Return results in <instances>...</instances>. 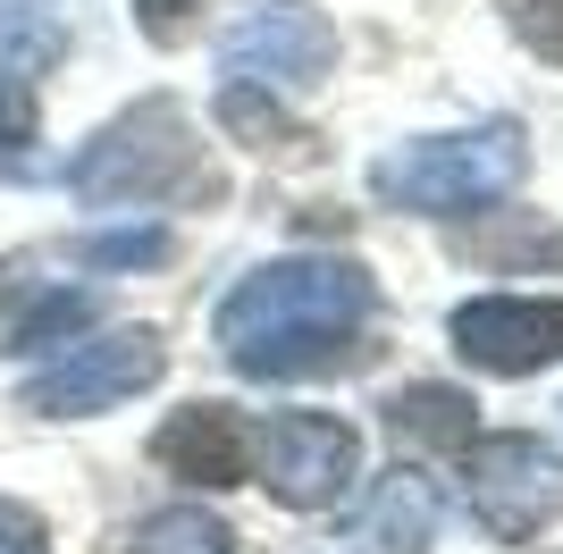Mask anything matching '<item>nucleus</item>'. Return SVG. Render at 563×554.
Masks as SVG:
<instances>
[{
	"label": "nucleus",
	"instance_id": "12",
	"mask_svg": "<svg viewBox=\"0 0 563 554\" xmlns=\"http://www.w3.org/2000/svg\"><path fill=\"white\" fill-rule=\"evenodd\" d=\"M126 554H235V538H228V521H219V512L168 505V512H152V521H135Z\"/></svg>",
	"mask_w": 563,
	"mask_h": 554
},
{
	"label": "nucleus",
	"instance_id": "11",
	"mask_svg": "<svg viewBox=\"0 0 563 554\" xmlns=\"http://www.w3.org/2000/svg\"><path fill=\"white\" fill-rule=\"evenodd\" d=\"M471 403L463 387H404L396 403H387V429H396L404 445H446V454H463L471 445Z\"/></svg>",
	"mask_w": 563,
	"mask_h": 554
},
{
	"label": "nucleus",
	"instance_id": "6",
	"mask_svg": "<svg viewBox=\"0 0 563 554\" xmlns=\"http://www.w3.org/2000/svg\"><path fill=\"white\" fill-rule=\"evenodd\" d=\"M463 487L496 538H539L563 512V454L539 437H479L463 445Z\"/></svg>",
	"mask_w": 563,
	"mask_h": 554
},
{
	"label": "nucleus",
	"instance_id": "18",
	"mask_svg": "<svg viewBox=\"0 0 563 554\" xmlns=\"http://www.w3.org/2000/svg\"><path fill=\"white\" fill-rule=\"evenodd\" d=\"M194 9H202V0H135V25L152 34V43H186Z\"/></svg>",
	"mask_w": 563,
	"mask_h": 554
},
{
	"label": "nucleus",
	"instance_id": "3",
	"mask_svg": "<svg viewBox=\"0 0 563 554\" xmlns=\"http://www.w3.org/2000/svg\"><path fill=\"white\" fill-rule=\"evenodd\" d=\"M68 185L85 202H177V193H219V177L202 168V143L168 101H143L135 118L101 126L76 152Z\"/></svg>",
	"mask_w": 563,
	"mask_h": 554
},
{
	"label": "nucleus",
	"instance_id": "15",
	"mask_svg": "<svg viewBox=\"0 0 563 554\" xmlns=\"http://www.w3.org/2000/svg\"><path fill=\"white\" fill-rule=\"evenodd\" d=\"M25 143H34V85L0 68V168H25Z\"/></svg>",
	"mask_w": 563,
	"mask_h": 554
},
{
	"label": "nucleus",
	"instance_id": "2",
	"mask_svg": "<svg viewBox=\"0 0 563 554\" xmlns=\"http://www.w3.org/2000/svg\"><path fill=\"white\" fill-rule=\"evenodd\" d=\"M530 168V143H521L514 118H488V126H471V135H421L387 152L371 168V193L396 210H421V219H463V210H488L505 202Z\"/></svg>",
	"mask_w": 563,
	"mask_h": 554
},
{
	"label": "nucleus",
	"instance_id": "19",
	"mask_svg": "<svg viewBox=\"0 0 563 554\" xmlns=\"http://www.w3.org/2000/svg\"><path fill=\"white\" fill-rule=\"evenodd\" d=\"M0 554H51V538H43V521L18 505V496H0Z\"/></svg>",
	"mask_w": 563,
	"mask_h": 554
},
{
	"label": "nucleus",
	"instance_id": "7",
	"mask_svg": "<svg viewBox=\"0 0 563 554\" xmlns=\"http://www.w3.org/2000/svg\"><path fill=\"white\" fill-rule=\"evenodd\" d=\"M362 470V437L336 412H278L261 429V479L278 505H336Z\"/></svg>",
	"mask_w": 563,
	"mask_h": 554
},
{
	"label": "nucleus",
	"instance_id": "4",
	"mask_svg": "<svg viewBox=\"0 0 563 554\" xmlns=\"http://www.w3.org/2000/svg\"><path fill=\"white\" fill-rule=\"evenodd\" d=\"M228 85H261V92H303L336 68V25L311 0H244L219 43Z\"/></svg>",
	"mask_w": 563,
	"mask_h": 554
},
{
	"label": "nucleus",
	"instance_id": "16",
	"mask_svg": "<svg viewBox=\"0 0 563 554\" xmlns=\"http://www.w3.org/2000/svg\"><path fill=\"white\" fill-rule=\"evenodd\" d=\"M85 261H101V269H135V261H168V235H161V228H118V235H93V244H85Z\"/></svg>",
	"mask_w": 563,
	"mask_h": 554
},
{
	"label": "nucleus",
	"instance_id": "13",
	"mask_svg": "<svg viewBox=\"0 0 563 554\" xmlns=\"http://www.w3.org/2000/svg\"><path fill=\"white\" fill-rule=\"evenodd\" d=\"M219 118H228L253 152H286V143H295V126L278 118V101H269L261 85H228V92H219Z\"/></svg>",
	"mask_w": 563,
	"mask_h": 554
},
{
	"label": "nucleus",
	"instance_id": "10",
	"mask_svg": "<svg viewBox=\"0 0 563 554\" xmlns=\"http://www.w3.org/2000/svg\"><path fill=\"white\" fill-rule=\"evenodd\" d=\"M438 538V487L421 470H396V479H378L371 512H362V546L378 554H429Z\"/></svg>",
	"mask_w": 563,
	"mask_h": 554
},
{
	"label": "nucleus",
	"instance_id": "1",
	"mask_svg": "<svg viewBox=\"0 0 563 554\" xmlns=\"http://www.w3.org/2000/svg\"><path fill=\"white\" fill-rule=\"evenodd\" d=\"M378 286L362 261H269L219 302V353L244 378H311L362 353Z\"/></svg>",
	"mask_w": 563,
	"mask_h": 554
},
{
	"label": "nucleus",
	"instance_id": "14",
	"mask_svg": "<svg viewBox=\"0 0 563 554\" xmlns=\"http://www.w3.org/2000/svg\"><path fill=\"white\" fill-rule=\"evenodd\" d=\"M85 320H93V302H85V295H51V302H34V311L9 328V345H18V353H43V345H59V336L85 328Z\"/></svg>",
	"mask_w": 563,
	"mask_h": 554
},
{
	"label": "nucleus",
	"instance_id": "17",
	"mask_svg": "<svg viewBox=\"0 0 563 554\" xmlns=\"http://www.w3.org/2000/svg\"><path fill=\"white\" fill-rule=\"evenodd\" d=\"M514 34L539 51L547 68H563V0H514Z\"/></svg>",
	"mask_w": 563,
	"mask_h": 554
},
{
	"label": "nucleus",
	"instance_id": "5",
	"mask_svg": "<svg viewBox=\"0 0 563 554\" xmlns=\"http://www.w3.org/2000/svg\"><path fill=\"white\" fill-rule=\"evenodd\" d=\"M161 369H168V353H161L152 328H110V336L68 345L51 369H34V378H25V412L93 420V412H110V403H126V395H143Z\"/></svg>",
	"mask_w": 563,
	"mask_h": 554
},
{
	"label": "nucleus",
	"instance_id": "9",
	"mask_svg": "<svg viewBox=\"0 0 563 554\" xmlns=\"http://www.w3.org/2000/svg\"><path fill=\"white\" fill-rule=\"evenodd\" d=\"M152 454H161L177 479H194V487H244V479H253V437H244V420H235L228 403H194V412H177Z\"/></svg>",
	"mask_w": 563,
	"mask_h": 554
},
{
	"label": "nucleus",
	"instance_id": "8",
	"mask_svg": "<svg viewBox=\"0 0 563 554\" xmlns=\"http://www.w3.org/2000/svg\"><path fill=\"white\" fill-rule=\"evenodd\" d=\"M454 353L471 369L521 378V369L563 362V302L555 295H479L454 311Z\"/></svg>",
	"mask_w": 563,
	"mask_h": 554
}]
</instances>
